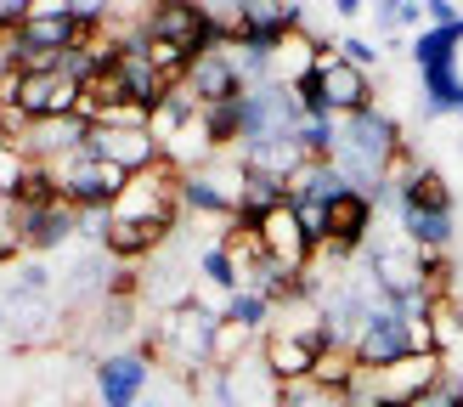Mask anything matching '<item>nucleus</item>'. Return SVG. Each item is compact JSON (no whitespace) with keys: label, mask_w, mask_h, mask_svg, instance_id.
Segmentation results:
<instances>
[{"label":"nucleus","mask_w":463,"mask_h":407,"mask_svg":"<svg viewBox=\"0 0 463 407\" xmlns=\"http://www.w3.org/2000/svg\"><path fill=\"white\" fill-rule=\"evenodd\" d=\"M407 153L402 142V119L384 113L379 102L339 119V142H334V170L351 181V193H367V198H384V181L396 170V158Z\"/></svg>","instance_id":"1"},{"label":"nucleus","mask_w":463,"mask_h":407,"mask_svg":"<svg viewBox=\"0 0 463 407\" xmlns=\"http://www.w3.org/2000/svg\"><path fill=\"white\" fill-rule=\"evenodd\" d=\"M215 328H221V306H203L198 294L175 311H158L153 323V345H158V362L181 379V384H203L215 368H210V351H215Z\"/></svg>","instance_id":"2"},{"label":"nucleus","mask_w":463,"mask_h":407,"mask_svg":"<svg viewBox=\"0 0 463 407\" xmlns=\"http://www.w3.org/2000/svg\"><path fill=\"white\" fill-rule=\"evenodd\" d=\"M57 187H62V204H74L80 215L90 210H113L119 204V193L130 187V175L119 165H108V158L97 153H74V158H57Z\"/></svg>","instance_id":"3"},{"label":"nucleus","mask_w":463,"mask_h":407,"mask_svg":"<svg viewBox=\"0 0 463 407\" xmlns=\"http://www.w3.org/2000/svg\"><path fill=\"white\" fill-rule=\"evenodd\" d=\"M362 374H367V368H362ZM441 379H447V356H441V351H412V356H402V362H390V368H373V374H367L379 407H412L419 396H430Z\"/></svg>","instance_id":"4"},{"label":"nucleus","mask_w":463,"mask_h":407,"mask_svg":"<svg viewBox=\"0 0 463 407\" xmlns=\"http://www.w3.org/2000/svg\"><path fill=\"white\" fill-rule=\"evenodd\" d=\"M311 74H317L322 102H328L334 119H351V113L373 108V74H367V68H356V62H345V57H339V45H322Z\"/></svg>","instance_id":"5"},{"label":"nucleus","mask_w":463,"mask_h":407,"mask_svg":"<svg viewBox=\"0 0 463 407\" xmlns=\"http://www.w3.org/2000/svg\"><path fill=\"white\" fill-rule=\"evenodd\" d=\"M85 153L119 165L125 175H142L153 165H165V142L153 136V125H90V142Z\"/></svg>","instance_id":"6"},{"label":"nucleus","mask_w":463,"mask_h":407,"mask_svg":"<svg viewBox=\"0 0 463 407\" xmlns=\"http://www.w3.org/2000/svg\"><path fill=\"white\" fill-rule=\"evenodd\" d=\"M90 379H97V402L102 407H142L147 384H153V356L147 351H113L102 356L97 368H90Z\"/></svg>","instance_id":"7"},{"label":"nucleus","mask_w":463,"mask_h":407,"mask_svg":"<svg viewBox=\"0 0 463 407\" xmlns=\"http://www.w3.org/2000/svg\"><path fill=\"white\" fill-rule=\"evenodd\" d=\"M80 102H85V85L74 74H62V62L40 68V74H23L17 85V108L29 119H68V113H80Z\"/></svg>","instance_id":"8"},{"label":"nucleus","mask_w":463,"mask_h":407,"mask_svg":"<svg viewBox=\"0 0 463 407\" xmlns=\"http://www.w3.org/2000/svg\"><path fill=\"white\" fill-rule=\"evenodd\" d=\"M254 238H260V255H271L277 266L288 271H306L317 260V243L306 238V226H299V210L294 204H277V210H266L260 221H254Z\"/></svg>","instance_id":"9"},{"label":"nucleus","mask_w":463,"mask_h":407,"mask_svg":"<svg viewBox=\"0 0 463 407\" xmlns=\"http://www.w3.org/2000/svg\"><path fill=\"white\" fill-rule=\"evenodd\" d=\"M90 142V119L85 113H68V119H29V130L17 136V153L29 165H57V158H74Z\"/></svg>","instance_id":"10"},{"label":"nucleus","mask_w":463,"mask_h":407,"mask_svg":"<svg viewBox=\"0 0 463 407\" xmlns=\"http://www.w3.org/2000/svg\"><path fill=\"white\" fill-rule=\"evenodd\" d=\"M322 351H328V339H311V334H288V328H266L260 334V362L271 368L277 384L311 379V368H317Z\"/></svg>","instance_id":"11"},{"label":"nucleus","mask_w":463,"mask_h":407,"mask_svg":"<svg viewBox=\"0 0 463 407\" xmlns=\"http://www.w3.org/2000/svg\"><path fill=\"white\" fill-rule=\"evenodd\" d=\"M68 238H80V210L74 204H40V210H23V243H29V255H52L62 249Z\"/></svg>","instance_id":"12"},{"label":"nucleus","mask_w":463,"mask_h":407,"mask_svg":"<svg viewBox=\"0 0 463 407\" xmlns=\"http://www.w3.org/2000/svg\"><path fill=\"white\" fill-rule=\"evenodd\" d=\"M181 85H187L193 97H198V108H215V102L243 97V80H238V68H232V57H226V52H198Z\"/></svg>","instance_id":"13"},{"label":"nucleus","mask_w":463,"mask_h":407,"mask_svg":"<svg viewBox=\"0 0 463 407\" xmlns=\"http://www.w3.org/2000/svg\"><path fill=\"white\" fill-rule=\"evenodd\" d=\"M345 193H351V181L334 170V158H306V165L288 175V204H322V210H328Z\"/></svg>","instance_id":"14"},{"label":"nucleus","mask_w":463,"mask_h":407,"mask_svg":"<svg viewBox=\"0 0 463 407\" xmlns=\"http://www.w3.org/2000/svg\"><path fill=\"white\" fill-rule=\"evenodd\" d=\"M402 215V238L430 249V255H447V243L458 238V210H396Z\"/></svg>","instance_id":"15"},{"label":"nucleus","mask_w":463,"mask_h":407,"mask_svg":"<svg viewBox=\"0 0 463 407\" xmlns=\"http://www.w3.org/2000/svg\"><path fill=\"white\" fill-rule=\"evenodd\" d=\"M198 283L215 289V294H238V289H243V260L232 255L221 238L203 243V249H198Z\"/></svg>","instance_id":"16"},{"label":"nucleus","mask_w":463,"mask_h":407,"mask_svg":"<svg viewBox=\"0 0 463 407\" xmlns=\"http://www.w3.org/2000/svg\"><path fill=\"white\" fill-rule=\"evenodd\" d=\"M458 45H463V23H452V29H419V40H412V62H419V74H424V68H452Z\"/></svg>","instance_id":"17"},{"label":"nucleus","mask_w":463,"mask_h":407,"mask_svg":"<svg viewBox=\"0 0 463 407\" xmlns=\"http://www.w3.org/2000/svg\"><path fill=\"white\" fill-rule=\"evenodd\" d=\"M221 317H226V323H243L249 334H266L277 306L266 300V294H254V289H238V294H226V300H221Z\"/></svg>","instance_id":"18"},{"label":"nucleus","mask_w":463,"mask_h":407,"mask_svg":"<svg viewBox=\"0 0 463 407\" xmlns=\"http://www.w3.org/2000/svg\"><path fill=\"white\" fill-rule=\"evenodd\" d=\"M0 300H57V271L45 266V260H23L12 271V283H6Z\"/></svg>","instance_id":"19"},{"label":"nucleus","mask_w":463,"mask_h":407,"mask_svg":"<svg viewBox=\"0 0 463 407\" xmlns=\"http://www.w3.org/2000/svg\"><path fill=\"white\" fill-rule=\"evenodd\" d=\"M356 374H362V368H356V356H351V351H334V345H328V351L317 356V368H311V384H322V391L345 396V391L356 384Z\"/></svg>","instance_id":"20"},{"label":"nucleus","mask_w":463,"mask_h":407,"mask_svg":"<svg viewBox=\"0 0 463 407\" xmlns=\"http://www.w3.org/2000/svg\"><path fill=\"white\" fill-rule=\"evenodd\" d=\"M23 249H29L23 243V204L12 193H0V266H12Z\"/></svg>","instance_id":"21"},{"label":"nucleus","mask_w":463,"mask_h":407,"mask_svg":"<svg viewBox=\"0 0 463 407\" xmlns=\"http://www.w3.org/2000/svg\"><path fill=\"white\" fill-rule=\"evenodd\" d=\"M277 407H345V396L322 391V384L299 379V384H283V396H277Z\"/></svg>","instance_id":"22"},{"label":"nucleus","mask_w":463,"mask_h":407,"mask_svg":"<svg viewBox=\"0 0 463 407\" xmlns=\"http://www.w3.org/2000/svg\"><path fill=\"white\" fill-rule=\"evenodd\" d=\"M412 407H463V374H458V368H447V379L435 384L430 396H419Z\"/></svg>","instance_id":"23"},{"label":"nucleus","mask_w":463,"mask_h":407,"mask_svg":"<svg viewBox=\"0 0 463 407\" xmlns=\"http://www.w3.org/2000/svg\"><path fill=\"white\" fill-rule=\"evenodd\" d=\"M339 57L373 74V68H379V45H373V40H362V34H345V40H339Z\"/></svg>","instance_id":"24"},{"label":"nucleus","mask_w":463,"mask_h":407,"mask_svg":"<svg viewBox=\"0 0 463 407\" xmlns=\"http://www.w3.org/2000/svg\"><path fill=\"white\" fill-rule=\"evenodd\" d=\"M419 23H430L424 17V0H402V29H419Z\"/></svg>","instance_id":"25"},{"label":"nucleus","mask_w":463,"mask_h":407,"mask_svg":"<svg viewBox=\"0 0 463 407\" xmlns=\"http://www.w3.org/2000/svg\"><path fill=\"white\" fill-rule=\"evenodd\" d=\"M362 12V0H334V17H345V23H351Z\"/></svg>","instance_id":"26"},{"label":"nucleus","mask_w":463,"mask_h":407,"mask_svg":"<svg viewBox=\"0 0 463 407\" xmlns=\"http://www.w3.org/2000/svg\"><path fill=\"white\" fill-rule=\"evenodd\" d=\"M0 334H6V311H0Z\"/></svg>","instance_id":"27"},{"label":"nucleus","mask_w":463,"mask_h":407,"mask_svg":"<svg viewBox=\"0 0 463 407\" xmlns=\"http://www.w3.org/2000/svg\"><path fill=\"white\" fill-rule=\"evenodd\" d=\"M458 119H463V102H458Z\"/></svg>","instance_id":"28"},{"label":"nucleus","mask_w":463,"mask_h":407,"mask_svg":"<svg viewBox=\"0 0 463 407\" xmlns=\"http://www.w3.org/2000/svg\"><path fill=\"white\" fill-rule=\"evenodd\" d=\"M458 153H463V142H458Z\"/></svg>","instance_id":"29"}]
</instances>
